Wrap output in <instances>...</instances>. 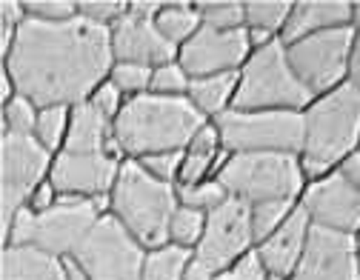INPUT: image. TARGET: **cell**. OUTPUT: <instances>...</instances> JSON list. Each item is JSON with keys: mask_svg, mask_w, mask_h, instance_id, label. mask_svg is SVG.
Returning <instances> with one entry per match:
<instances>
[{"mask_svg": "<svg viewBox=\"0 0 360 280\" xmlns=\"http://www.w3.org/2000/svg\"><path fill=\"white\" fill-rule=\"evenodd\" d=\"M126 12L129 4H123V0H77V15L106 29H112Z\"/></svg>", "mask_w": 360, "mask_h": 280, "instance_id": "e575fe53", "label": "cell"}, {"mask_svg": "<svg viewBox=\"0 0 360 280\" xmlns=\"http://www.w3.org/2000/svg\"><path fill=\"white\" fill-rule=\"evenodd\" d=\"M226 158H229V152L223 149V140H220L217 126L214 123H206L192 137V144L184 149V169H180L177 186H192V183H200V180L214 177Z\"/></svg>", "mask_w": 360, "mask_h": 280, "instance_id": "44dd1931", "label": "cell"}, {"mask_svg": "<svg viewBox=\"0 0 360 280\" xmlns=\"http://www.w3.org/2000/svg\"><path fill=\"white\" fill-rule=\"evenodd\" d=\"M338 172L354 186V189H360V149L357 152H352L340 166H338Z\"/></svg>", "mask_w": 360, "mask_h": 280, "instance_id": "60d3db41", "label": "cell"}, {"mask_svg": "<svg viewBox=\"0 0 360 280\" xmlns=\"http://www.w3.org/2000/svg\"><path fill=\"white\" fill-rule=\"evenodd\" d=\"M123 155L117 152H58L49 180L60 198L106 201L117 183Z\"/></svg>", "mask_w": 360, "mask_h": 280, "instance_id": "4fadbf2b", "label": "cell"}, {"mask_svg": "<svg viewBox=\"0 0 360 280\" xmlns=\"http://www.w3.org/2000/svg\"><path fill=\"white\" fill-rule=\"evenodd\" d=\"M189 86H192V77H189V72L184 66H180V61L163 63L152 75V91H155V95L186 98L189 95Z\"/></svg>", "mask_w": 360, "mask_h": 280, "instance_id": "836d02e7", "label": "cell"}, {"mask_svg": "<svg viewBox=\"0 0 360 280\" xmlns=\"http://www.w3.org/2000/svg\"><path fill=\"white\" fill-rule=\"evenodd\" d=\"M112 52H115V61L143 63L152 69L177 61V46H172L160 34L155 18L138 15L131 9L112 26Z\"/></svg>", "mask_w": 360, "mask_h": 280, "instance_id": "e0dca14e", "label": "cell"}, {"mask_svg": "<svg viewBox=\"0 0 360 280\" xmlns=\"http://www.w3.org/2000/svg\"><path fill=\"white\" fill-rule=\"evenodd\" d=\"M240 72H226V75H209V77H192L189 86V101L206 120H217L223 112H229L238 95Z\"/></svg>", "mask_w": 360, "mask_h": 280, "instance_id": "603a6c76", "label": "cell"}, {"mask_svg": "<svg viewBox=\"0 0 360 280\" xmlns=\"http://www.w3.org/2000/svg\"><path fill=\"white\" fill-rule=\"evenodd\" d=\"M146 252L149 249L112 212H106L72 257L89 272L92 280H141Z\"/></svg>", "mask_w": 360, "mask_h": 280, "instance_id": "30bf717a", "label": "cell"}, {"mask_svg": "<svg viewBox=\"0 0 360 280\" xmlns=\"http://www.w3.org/2000/svg\"><path fill=\"white\" fill-rule=\"evenodd\" d=\"M112 66V29L80 15L63 23L26 18L12 52L4 58V72L12 77L18 95L40 109L86 103L109 80Z\"/></svg>", "mask_w": 360, "mask_h": 280, "instance_id": "6da1fadb", "label": "cell"}, {"mask_svg": "<svg viewBox=\"0 0 360 280\" xmlns=\"http://www.w3.org/2000/svg\"><path fill=\"white\" fill-rule=\"evenodd\" d=\"M206 231V212H198L192 206H184L180 203L177 212L172 215V223H169V243H177L184 249H198L200 238Z\"/></svg>", "mask_w": 360, "mask_h": 280, "instance_id": "f1b7e54d", "label": "cell"}, {"mask_svg": "<svg viewBox=\"0 0 360 280\" xmlns=\"http://www.w3.org/2000/svg\"><path fill=\"white\" fill-rule=\"evenodd\" d=\"M226 198H229V192L223 189V183L217 177L200 180V183H192V186H177V201L184 206L198 209V212H206V215L212 209H217Z\"/></svg>", "mask_w": 360, "mask_h": 280, "instance_id": "4dcf8cb0", "label": "cell"}, {"mask_svg": "<svg viewBox=\"0 0 360 280\" xmlns=\"http://www.w3.org/2000/svg\"><path fill=\"white\" fill-rule=\"evenodd\" d=\"M58 201H60V192L55 189V183H52V180H43L37 189H34V195L29 198L26 209H32L34 215H43V212H49Z\"/></svg>", "mask_w": 360, "mask_h": 280, "instance_id": "ab89813d", "label": "cell"}, {"mask_svg": "<svg viewBox=\"0 0 360 280\" xmlns=\"http://www.w3.org/2000/svg\"><path fill=\"white\" fill-rule=\"evenodd\" d=\"M309 231H311V220L297 203V209L283 220V226H278L266 241H260L255 246L266 272H269V277L272 280H289L295 274V269L303 257L306 241H309Z\"/></svg>", "mask_w": 360, "mask_h": 280, "instance_id": "ac0fdd59", "label": "cell"}, {"mask_svg": "<svg viewBox=\"0 0 360 280\" xmlns=\"http://www.w3.org/2000/svg\"><path fill=\"white\" fill-rule=\"evenodd\" d=\"M23 6H26V18L43 23H63L77 18L75 0H23Z\"/></svg>", "mask_w": 360, "mask_h": 280, "instance_id": "d590c367", "label": "cell"}, {"mask_svg": "<svg viewBox=\"0 0 360 280\" xmlns=\"http://www.w3.org/2000/svg\"><path fill=\"white\" fill-rule=\"evenodd\" d=\"M252 55V40L246 26L243 29H200L186 46H180L177 61L189 72V77H209V75H226L240 72Z\"/></svg>", "mask_w": 360, "mask_h": 280, "instance_id": "9a60e30c", "label": "cell"}, {"mask_svg": "<svg viewBox=\"0 0 360 280\" xmlns=\"http://www.w3.org/2000/svg\"><path fill=\"white\" fill-rule=\"evenodd\" d=\"M217 280H272V277H269V272H266L257 249H252L240 260H235L229 269H223L217 274Z\"/></svg>", "mask_w": 360, "mask_h": 280, "instance_id": "74e56055", "label": "cell"}, {"mask_svg": "<svg viewBox=\"0 0 360 280\" xmlns=\"http://www.w3.org/2000/svg\"><path fill=\"white\" fill-rule=\"evenodd\" d=\"M214 177L232 198H240L249 206L272 203V201L300 203V195L309 183L300 166V155H289V152L229 155Z\"/></svg>", "mask_w": 360, "mask_h": 280, "instance_id": "8992f818", "label": "cell"}, {"mask_svg": "<svg viewBox=\"0 0 360 280\" xmlns=\"http://www.w3.org/2000/svg\"><path fill=\"white\" fill-rule=\"evenodd\" d=\"M206 123L212 120H206L189 98L146 91L141 98L126 101L112 129L120 155L129 160H143L160 152H184Z\"/></svg>", "mask_w": 360, "mask_h": 280, "instance_id": "7a4b0ae2", "label": "cell"}, {"mask_svg": "<svg viewBox=\"0 0 360 280\" xmlns=\"http://www.w3.org/2000/svg\"><path fill=\"white\" fill-rule=\"evenodd\" d=\"M220 132L223 149L240 152H289L303 149V112H246L229 109L212 120Z\"/></svg>", "mask_w": 360, "mask_h": 280, "instance_id": "ba28073f", "label": "cell"}, {"mask_svg": "<svg viewBox=\"0 0 360 280\" xmlns=\"http://www.w3.org/2000/svg\"><path fill=\"white\" fill-rule=\"evenodd\" d=\"M152 75H155L152 66L115 61V66L109 72V80L123 91L126 101H129V98H141V95H146V91H152Z\"/></svg>", "mask_w": 360, "mask_h": 280, "instance_id": "f546056e", "label": "cell"}, {"mask_svg": "<svg viewBox=\"0 0 360 280\" xmlns=\"http://www.w3.org/2000/svg\"><path fill=\"white\" fill-rule=\"evenodd\" d=\"M63 269H66V280H92L75 257H63Z\"/></svg>", "mask_w": 360, "mask_h": 280, "instance_id": "7bdbcfd3", "label": "cell"}, {"mask_svg": "<svg viewBox=\"0 0 360 280\" xmlns=\"http://www.w3.org/2000/svg\"><path fill=\"white\" fill-rule=\"evenodd\" d=\"M52 163L55 155L40 146L34 134L4 132V140H0V220H4V229L20 209H26L37 186L49 180Z\"/></svg>", "mask_w": 360, "mask_h": 280, "instance_id": "9c48e42d", "label": "cell"}, {"mask_svg": "<svg viewBox=\"0 0 360 280\" xmlns=\"http://www.w3.org/2000/svg\"><path fill=\"white\" fill-rule=\"evenodd\" d=\"M0 280H66L63 257L37 246H4Z\"/></svg>", "mask_w": 360, "mask_h": 280, "instance_id": "7402d4cb", "label": "cell"}, {"mask_svg": "<svg viewBox=\"0 0 360 280\" xmlns=\"http://www.w3.org/2000/svg\"><path fill=\"white\" fill-rule=\"evenodd\" d=\"M106 212H109V198L106 201L60 198L43 215H34L32 209H20L15 220L4 229V238L6 246H37L58 257H72L83 243V238Z\"/></svg>", "mask_w": 360, "mask_h": 280, "instance_id": "5b68a950", "label": "cell"}, {"mask_svg": "<svg viewBox=\"0 0 360 280\" xmlns=\"http://www.w3.org/2000/svg\"><path fill=\"white\" fill-rule=\"evenodd\" d=\"M177 206V186L149 174L141 160H123L117 183L109 195V212L146 249L169 243V223Z\"/></svg>", "mask_w": 360, "mask_h": 280, "instance_id": "277c9868", "label": "cell"}, {"mask_svg": "<svg viewBox=\"0 0 360 280\" xmlns=\"http://www.w3.org/2000/svg\"><path fill=\"white\" fill-rule=\"evenodd\" d=\"M357 252H360V231H357Z\"/></svg>", "mask_w": 360, "mask_h": 280, "instance_id": "f6af8a7d", "label": "cell"}, {"mask_svg": "<svg viewBox=\"0 0 360 280\" xmlns=\"http://www.w3.org/2000/svg\"><path fill=\"white\" fill-rule=\"evenodd\" d=\"M60 152H117L112 120H106L92 103L72 106V123L66 134V146Z\"/></svg>", "mask_w": 360, "mask_h": 280, "instance_id": "ffe728a7", "label": "cell"}, {"mask_svg": "<svg viewBox=\"0 0 360 280\" xmlns=\"http://www.w3.org/2000/svg\"><path fill=\"white\" fill-rule=\"evenodd\" d=\"M300 209L309 215L311 226L346 231V235L360 231V189H354L338 169L306 183Z\"/></svg>", "mask_w": 360, "mask_h": 280, "instance_id": "2e32d148", "label": "cell"}, {"mask_svg": "<svg viewBox=\"0 0 360 280\" xmlns=\"http://www.w3.org/2000/svg\"><path fill=\"white\" fill-rule=\"evenodd\" d=\"M352 29L360 32V0H354V4H352Z\"/></svg>", "mask_w": 360, "mask_h": 280, "instance_id": "ee69618b", "label": "cell"}, {"mask_svg": "<svg viewBox=\"0 0 360 280\" xmlns=\"http://www.w3.org/2000/svg\"><path fill=\"white\" fill-rule=\"evenodd\" d=\"M314 101L311 91L295 75L286 43L272 40L252 49L249 61L240 69V83L232 109L246 112H303Z\"/></svg>", "mask_w": 360, "mask_h": 280, "instance_id": "52a82bcc", "label": "cell"}, {"mask_svg": "<svg viewBox=\"0 0 360 280\" xmlns=\"http://www.w3.org/2000/svg\"><path fill=\"white\" fill-rule=\"evenodd\" d=\"M192 260H195L192 249H184L177 243H163L146 252L141 280H184Z\"/></svg>", "mask_w": 360, "mask_h": 280, "instance_id": "484cf974", "label": "cell"}, {"mask_svg": "<svg viewBox=\"0 0 360 280\" xmlns=\"http://www.w3.org/2000/svg\"><path fill=\"white\" fill-rule=\"evenodd\" d=\"M155 23H158L160 34L172 46H177V52H180V46H186L203 29L198 6L195 4H180V0H174V4H163V9L158 12Z\"/></svg>", "mask_w": 360, "mask_h": 280, "instance_id": "d4e9b609", "label": "cell"}, {"mask_svg": "<svg viewBox=\"0 0 360 280\" xmlns=\"http://www.w3.org/2000/svg\"><path fill=\"white\" fill-rule=\"evenodd\" d=\"M141 163H143V169H146L149 174H155L158 180L177 186V180H180V169H184V152H160V155H149V158H143Z\"/></svg>", "mask_w": 360, "mask_h": 280, "instance_id": "8d00e7d4", "label": "cell"}, {"mask_svg": "<svg viewBox=\"0 0 360 280\" xmlns=\"http://www.w3.org/2000/svg\"><path fill=\"white\" fill-rule=\"evenodd\" d=\"M360 149V89L343 83L314 98L303 109L300 166L306 180L335 172L352 152Z\"/></svg>", "mask_w": 360, "mask_h": 280, "instance_id": "3957f363", "label": "cell"}, {"mask_svg": "<svg viewBox=\"0 0 360 280\" xmlns=\"http://www.w3.org/2000/svg\"><path fill=\"white\" fill-rule=\"evenodd\" d=\"M89 103H92L106 120H117V115H120V109L126 106V95H123V91L112 83V80H106V83H101L98 89H95V95L92 98H89Z\"/></svg>", "mask_w": 360, "mask_h": 280, "instance_id": "f35d334b", "label": "cell"}, {"mask_svg": "<svg viewBox=\"0 0 360 280\" xmlns=\"http://www.w3.org/2000/svg\"><path fill=\"white\" fill-rule=\"evenodd\" d=\"M352 49H354V29L340 26L289 43L286 55L300 83L314 98H321L349 80Z\"/></svg>", "mask_w": 360, "mask_h": 280, "instance_id": "8fae6325", "label": "cell"}, {"mask_svg": "<svg viewBox=\"0 0 360 280\" xmlns=\"http://www.w3.org/2000/svg\"><path fill=\"white\" fill-rule=\"evenodd\" d=\"M37 115H40V106L37 103H32L23 95H15L12 101L4 103V132H12V134H34Z\"/></svg>", "mask_w": 360, "mask_h": 280, "instance_id": "d6a6232c", "label": "cell"}, {"mask_svg": "<svg viewBox=\"0 0 360 280\" xmlns=\"http://www.w3.org/2000/svg\"><path fill=\"white\" fill-rule=\"evenodd\" d=\"M206 29H243L246 26V4L243 0H200L195 4Z\"/></svg>", "mask_w": 360, "mask_h": 280, "instance_id": "83f0119b", "label": "cell"}, {"mask_svg": "<svg viewBox=\"0 0 360 280\" xmlns=\"http://www.w3.org/2000/svg\"><path fill=\"white\" fill-rule=\"evenodd\" d=\"M352 26V4L349 0H297L292 6L289 23L281 34V40L289 46L300 37L318 34L326 29Z\"/></svg>", "mask_w": 360, "mask_h": 280, "instance_id": "d6986e66", "label": "cell"}, {"mask_svg": "<svg viewBox=\"0 0 360 280\" xmlns=\"http://www.w3.org/2000/svg\"><path fill=\"white\" fill-rule=\"evenodd\" d=\"M255 231H252V209L240 198H226L217 209L206 215V231L195 249V260L220 274L246 252H252Z\"/></svg>", "mask_w": 360, "mask_h": 280, "instance_id": "7c38bea8", "label": "cell"}, {"mask_svg": "<svg viewBox=\"0 0 360 280\" xmlns=\"http://www.w3.org/2000/svg\"><path fill=\"white\" fill-rule=\"evenodd\" d=\"M69 123H72V106H43L37 115L34 137L40 140V146H46L52 155H58L66 146Z\"/></svg>", "mask_w": 360, "mask_h": 280, "instance_id": "4316f807", "label": "cell"}, {"mask_svg": "<svg viewBox=\"0 0 360 280\" xmlns=\"http://www.w3.org/2000/svg\"><path fill=\"white\" fill-rule=\"evenodd\" d=\"M289 0H246V32L252 40V49L281 40L289 15H292Z\"/></svg>", "mask_w": 360, "mask_h": 280, "instance_id": "cb8c5ba5", "label": "cell"}, {"mask_svg": "<svg viewBox=\"0 0 360 280\" xmlns=\"http://www.w3.org/2000/svg\"><path fill=\"white\" fill-rule=\"evenodd\" d=\"M289 280H360L357 235L311 226L303 257Z\"/></svg>", "mask_w": 360, "mask_h": 280, "instance_id": "5bb4252c", "label": "cell"}, {"mask_svg": "<svg viewBox=\"0 0 360 280\" xmlns=\"http://www.w3.org/2000/svg\"><path fill=\"white\" fill-rule=\"evenodd\" d=\"M349 83L360 89V32H354V49H352V66H349Z\"/></svg>", "mask_w": 360, "mask_h": 280, "instance_id": "b9f144b4", "label": "cell"}, {"mask_svg": "<svg viewBox=\"0 0 360 280\" xmlns=\"http://www.w3.org/2000/svg\"><path fill=\"white\" fill-rule=\"evenodd\" d=\"M252 209V231H255V243L266 241L278 226H283V220L297 209V203L292 201H272V203H257L249 206Z\"/></svg>", "mask_w": 360, "mask_h": 280, "instance_id": "1f68e13d", "label": "cell"}]
</instances>
